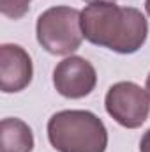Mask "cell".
Instances as JSON below:
<instances>
[{
    "label": "cell",
    "mask_w": 150,
    "mask_h": 152,
    "mask_svg": "<svg viewBox=\"0 0 150 152\" xmlns=\"http://www.w3.org/2000/svg\"><path fill=\"white\" fill-rule=\"evenodd\" d=\"M83 37L95 46L120 55L136 53L149 37V21L136 7H120L115 2L88 4L81 11Z\"/></svg>",
    "instance_id": "cell-1"
},
{
    "label": "cell",
    "mask_w": 150,
    "mask_h": 152,
    "mask_svg": "<svg viewBox=\"0 0 150 152\" xmlns=\"http://www.w3.org/2000/svg\"><path fill=\"white\" fill-rule=\"evenodd\" d=\"M48 140L57 152H106L108 129L88 110H62L48 120Z\"/></svg>",
    "instance_id": "cell-2"
},
{
    "label": "cell",
    "mask_w": 150,
    "mask_h": 152,
    "mask_svg": "<svg viewBox=\"0 0 150 152\" xmlns=\"http://www.w3.org/2000/svg\"><path fill=\"white\" fill-rule=\"evenodd\" d=\"M37 42L51 55L69 57L83 42L81 11L69 5L46 9L36 23Z\"/></svg>",
    "instance_id": "cell-3"
},
{
    "label": "cell",
    "mask_w": 150,
    "mask_h": 152,
    "mask_svg": "<svg viewBox=\"0 0 150 152\" xmlns=\"http://www.w3.org/2000/svg\"><path fill=\"white\" fill-rule=\"evenodd\" d=\"M104 108L117 124L127 129H138L150 113V97L145 88L134 81H118L111 85L104 97Z\"/></svg>",
    "instance_id": "cell-4"
},
{
    "label": "cell",
    "mask_w": 150,
    "mask_h": 152,
    "mask_svg": "<svg viewBox=\"0 0 150 152\" xmlns=\"http://www.w3.org/2000/svg\"><path fill=\"white\" fill-rule=\"evenodd\" d=\"M97 85L95 67L83 57L69 55L53 69V87L67 99H81L92 94Z\"/></svg>",
    "instance_id": "cell-5"
},
{
    "label": "cell",
    "mask_w": 150,
    "mask_h": 152,
    "mask_svg": "<svg viewBox=\"0 0 150 152\" xmlns=\"http://www.w3.org/2000/svg\"><path fill=\"white\" fill-rule=\"evenodd\" d=\"M34 64L25 48L5 42L0 46V88L5 94L21 92L32 83Z\"/></svg>",
    "instance_id": "cell-6"
},
{
    "label": "cell",
    "mask_w": 150,
    "mask_h": 152,
    "mask_svg": "<svg viewBox=\"0 0 150 152\" xmlns=\"http://www.w3.org/2000/svg\"><path fill=\"white\" fill-rule=\"evenodd\" d=\"M34 133L27 122L16 117L0 122V152H32Z\"/></svg>",
    "instance_id": "cell-7"
},
{
    "label": "cell",
    "mask_w": 150,
    "mask_h": 152,
    "mask_svg": "<svg viewBox=\"0 0 150 152\" xmlns=\"http://www.w3.org/2000/svg\"><path fill=\"white\" fill-rule=\"evenodd\" d=\"M30 2L32 0H0V11L5 18L20 20L28 12Z\"/></svg>",
    "instance_id": "cell-8"
},
{
    "label": "cell",
    "mask_w": 150,
    "mask_h": 152,
    "mask_svg": "<svg viewBox=\"0 0 150 152\" xmlns=\"http://www.w3.org/2000/svg\"><path fill=\"white\" fill-rule=\"evenodd\" d=\"M140 152H150V129H147V133L141 136V142H140Z\"/></svg>",
    "instance_id": "cell-9"
},
{
    "label": "cell",
    "mask_w": 150,
    "mask_h": 152,
    "mask_svg": "<svg viewBox=\"0 0 150 152\" xmlns=\"http://www.w3.org/2000/svg\"><path fill=\"white\" fill-rule=\"evenodd\" d=\"M145 90H147V94H149V97H150V73H149V76H147V85H145Z\"/></svg>",
    "instance_id": "cell-10"
},
{
    "label": "cell",
    "mask_w": 150,
    "mask_h": 152,
    "mask_svg": "<svg viewBox=\"0 0 150 152\" xmlns=\"http://www.w3.org/2000/svg\"><path fill=\"white\" fill-rule=\"evenodd\" d=\"M87 4H95V2H115V0H83Z\"/></svg>",
    "instance_id": "cell-11"
},
{
    "label": "cell",
    "mask_w": 150,
    "mask_h": 152,
    "mask_svg": "<svg viewBox=\"0 0 150 152\" xmlns=\"http://www.w3.org/2000/svg\"><path fill=\"white\" fill-rule=\"evenodd\" d=\"M145 11H147V14L150 16V0H145Z\"/></svg>",
    "instance_id": "cell-12"
}]
</instances>
